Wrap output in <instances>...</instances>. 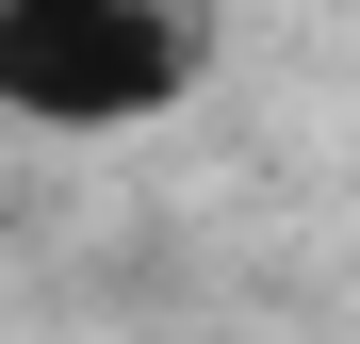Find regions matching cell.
<instances>
[{
	"label": "cell",
	"instance_id": "obj_1",
	"mask_svg": "<svg viewBox=\"0 0 360 344\" xmlns=\"http://www.w3.org/2000/svg\"><path fill=\"white\" fill-rule=\"evenodd\" d=\"M213 0H0V115L49 132H131L197 82Z\"/></svg>",
	"mask_w": 360,
	"mask_h": 344
}]
</instances>
